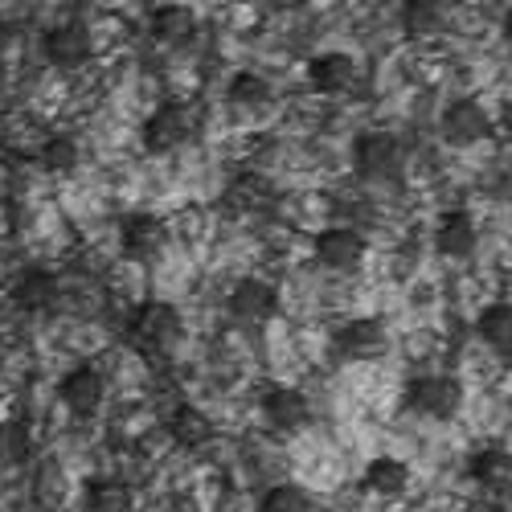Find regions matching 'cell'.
I'll list each match as a JSON object with an SVG mask.
<instances>
[{"label":"cell","instance_id":"cell-1","mask_svg":"<svg viewBox=\"0 0 512 512\" xmlns=\"http://www.w3.org/2000/svg\"><path fill=\"white\" fill-rule=\"evenodd\" d=\"M181 332H185L181 312L173 304H160V300H148L127 316V340H132V349L144 353L148 361H164L181 340Z\"/></svg>","mask_w":512,"mask_h":512},{"label":"cell","instance_id":"cell-2","mask_svg":"<svg viewBox=\"0 0 512 512\" xmlns=\"http://www.w3.org/2000/svg\"><path fill=\"white\" fill-rule=\"evenodd\" d=\"M353 168L361 181H394L406 168V148L390 132H365L353 140Z\"/></svg>","mask_w":512,"mask_h":512},{"label":"cell","instance_id":"cell-3","mask_svg":"<svg viewBox=\"0 0 512 512\" xmlns=\"http://www.w3.org/2000/svg\"><path fill=\"white\" fill-rule=\"evenodd\" d=\"M406 406L422 418H435V422H451L463 406V386L447 373H426L414 377L406 386Z\"/></svg>","mask_w":512,"mask_h":512},{"label":"cell","instance_id":"cell-4","mask_svg":"<svg viewBox=\"0 0 512 512\" xmlns=\"http://www.w3.org/2000/svg\"><path fill=\"white\" fill-rule=\"evenodd\" d=\"M193 132H197L193 107H189V103H164V107H156V111L144 119V132H140V136H144V148H148L152 156H160V152H173V148L189 144Z\"/></svg>","mask_w":512,"mask_h":512},{"label":"cell","instance_id":"cell-5","mask_svg":"<svg viewBox=\"0 0 512 512\" xmlns=\"http://www.w3.org/2000/svg\"><path fill=\"white\" fill-rule=\"evenodd\" d=\"M119 246H123V259L132 263H156L160 254L168 250V226L160 213H132L119 230Z\"/></svg>","mask_w":512,"mask_h":512},{"label":"cell","instance_id":"cell-6","mask_svg":"<svg viewBox=\"0 0 512 512\" xmlns=\"http://www.w3.org/2000/svg\"><path fill=\"white\" fill-rule=\"evenodd\" d=\"M332 345L345 361H373L390 349V332L377 316H357V320H345L336 328Z\"/></svg>","mask_w":512,"mask_h":512},{"label":"cell","instance_id":"cell-7","mask_svg":"<svg viewBox=\"0 0 512 512\" xmlns=\"http://www.w3.org/2000/svg\"><path fill=\"white\" fill-rule=\"evenodd\" d=\"M58 398H62V406H66L70 414L91 418V414L103 406V398H107V381H103V373H99L95 365H74V369L58 381Z\"/></svg>","mask_w":512,"mask_h":512},{"label":"cell","instance_id":"cell-8","mask_svg":"<svg viewBox=\"0 0 512 512\" xmlns=\"http://www.w3.org/2000/svg\"><path fill=\"white\" fill-rule=\"evenodd\" d=\"M279 312V291L267 279H238L230 287V316L238 324H267Z\"/></svg>","mask_w":512,"mask_h":512},{"label":"cell","instance_id":"cell-9","mask_svg":"<svg viewBox=\"0 0 512 512\" xmlns=\"http://www.w3.org/2000/svg\"><path fill=\"white\" fill-rule=\"evenodd\" d=\"M91 54H95V37H91V29L82 25V21H66V25H58V29L46 33V58L58 70L87 66Z\"/></svg>","mask_w":512,"mask_h":512},{"label":"cell","instance_id":"cell-10","mask_svg":"<svg viewBox=\"0 0 512 512\" xmlns=\"http://www.w3.org/2000/svg\"><path fill=\"white\" fill-rule=\"evenodd\" d=\"M443 136H447L451 144H459V148H472V144L488 140V136H492V115H488V107L476 103V99L451 103V107L443 111Z\"/></svg>","mask_w":512,"mask_h":512},{"label":"cell","instance_id":"cell-11","mask_svg":"<svg viewBox=\"0 0 512 512\" xmlns=\"http://www.w3.org/2000/svg\"><path fill=\"white\" fill-rule=\"evenodd\" d=\"M316 259L328 271H357L361 259H365V238L349 226H332L316 238Z\"/></svg>","mask_w":512,"mask_h":512},{"label":"cell","instance_id":"cell-12","mask_svg":"<svg viewBox=\"0 0 512 512\" xmlns=\"http://www.w3.org/2000/svg\"><path fill=\"white\" fill-rule=\"evenodd\" d=\"M263 418L275 426V431L283 435H295V431H304V426L312 422V406L300 390H287V386H275L263 394Z\"/></svg>","mask_w":512,"mask_h":512},{"label":"cell","instance_id":"cell-13","mask_svg":"<svg viewBox=\"0 0 512 512\" xmlns=\"http://www.w3.org/2000/svg\"><path fill=\"white\" fill-rule=\"evenodd\" d=\"M308 82L316 95H349L357 87V62L349 54H320L308 66Z\"/></svg>","mask_w":512,"mask_h":512},{"label":"cell","instance_id":"cell-14","mask_svg":"<svg viewBox=\"0 0 512 512\" xmlns=\"http://www.w3.org/2000/svg\"><path fill=\"white\" fill-rule=\"evenodd\" d=\"M58 295H62L58 275L54 271H41V267L21 271L17 283H13V304L25 308V312H50L58 304Z\"/></svg>","mask_w":512,"mask_h":512},{"label":"cell","instance_id":"cell-15","mask_svg":"<svg viewBox=\"0 0 512 512\" xmlns=\"http://www.w3.org/2000/svg\"><path fill=\"white\" fill-rule=\"evenodd\" d=\"M164 426H168V439H173L177 447H185V451H197V447H205L213 439L209 414L197 410V406H189V402H177L173 410H168Z\"/></svg>","mask_w":512,"mask_h":512},{"label":"cell","instance_id":"cell-16","mask_svg":"<svg viewBox=\"0 0 512 512\" xmlns=\"http://www.w3.org/2000/svg\"><path fill=\"white\" fill-rule=\"evenodd\" d=\"M476 238H480V230H476L467 209L443 213V222L435 230V246H439V254H447V259H467V254L476 250Z\"/></svg>","mask_w":512,"mask_h":512},{"label":"cell","instance_id":"cell-17","mask_svg":"<svg viewBox=\"0 0 512 512\" xmlns=\"http://www.w3.org/2000/svg\"><path fill=\"white\" fill-rule=\"evenodd\" d=\"M271 201V181L263 173H238L222 189V205L234 213H259Z\"/></svg>","mask_w":512,"mask_h":512},{"label":"cell","instance_id":"cell-18","mask_svg":"<svg viewBox=\"0 0 512 512\" xmlns=\"http://www.w3.org/2000/svg\"><path fill=\"white\" fill-rule=\"evenodd\" d=\"M480 340L500 357V361H512V304H492L480 312V324H476Z\"/></svg>","mask_w":512,"mask_h":512},{"label":"cell","instance_id":"cell-19","mask_svg":"<svg viewBox=\"0 0 512 512\" xmlns=\"http://www.w3.org/2000/svg\"><path fill=\"white\" fill-rule=\"evenodd\" d=\"M467 472H472L476 484L500 492V488L512 484V451H504V447H480L472 455V463H467Z\"/></svg>","mask_w":512,"mask_h":512},{"label":"cell","instance_id":"cell-20","mask_svg":"<svg viewBox=\"0 0 512 512\" xmlns=\"http://www.w3.org/2000/svg\"><path fill=\"white\" fill-rule=\"evenodd\" d=\"M193 29H197V17L185 5H160L152 13V37L164 41V46H185L193 37Z\"/></svg>","mask_w":512,"mask_h":512},{"label":"cell","instance_id":"cell-21","mask_svg":"<svg viewBox=\"0 0 512 512\" xmlns=\"http://www.w3.org/2000/svg\"><path fill=\"white\" fill-rule=\"evenodd\" d=\"M402 29L410 37H435L447 29V5L439 0H406L402 5Z\"/></svg>","mask_w":512,"mask_h":512},{"label":"cell","instance_id":"cell-22","mask_svg":"<svg viewBox=\"0 0 512 512\" xmlns=\"http://www.w3.org/2000/svg\"><path fill=\"white\" fill-rule=\"evenodd\" d=\"M406 484H410V472L398 459H373L361 476V488L373 496H398V492H406Z\"/></svg>","mask_w":512,"mask_h":512},{"label":"cell","instance_id":"cell-23","mask_svg":"<svg viewBox=\"0 0 512 512\" xmlns=\"http://www.w3.org/2000/svg\"><path fill=\"white\" fill-rule=\"evenodd\" d=\"M82 512H132V492L119 480H95L82 496Z\"/></svg>","mask_w":512,"mask_h":512},{"label":"cell","instance_id":"cell-24","mask_svg":"<svg viewBox=\"0 0 512 512\" xmlns=\"http://www.w3.org/2000/svg\"><path fill=\"white\" fill-rule=\"evenodd\" d=\"M226 99L234 107H263L271 99V82L263 74H254V70H238L230 78V87H226Z\"/></svg>","mask_w":512,"mask_h":512},{"label":"cell","instance_id":"cell-25","mask_svg":"<svg viewBox=\"0 0 512 512\" xmlns=\"http://www.w3.org/2000/svg\"><path fill=\"white\" fill-rule=\"evenodd\" d=\"M259 512H320V508H316V496L312 492L295 488V484H275V488L263 492Z\"/></svg>","mask_w":512,"mask_h":512},{"label":"cell","instance_id":"cell-26","mask_svg":"<svg viewBox=\"0 0 512 512\" xmlns=\"http://www.w3.org/2000/svg\"><path fill=\"white\" fill-rule=\"evenodd\" d=\"M33 451L25 422H0V467H21Z\"/></svg>","mask_w":512,"mask_h":512},{"label":"cell","instance_id":"cell-27","mask_svg":"<svg viewBox=\"0 0 512 512\" xmlns=\"http://www.w3.org/2000/svg\"><path fill=\"white\" fill-rule=\"evenodd\" d=\"M41 168L46 173H74L78 168V160H82V152H78V144L70 140V136H54V140H46L41 144Z\"/></svg>","mask_w":512,"mask_h":512},{"label":"cell","instance_id":"cell-28","mask_svg":"<svg viewBox=\"0 0 512 512\" xmlns=\"http://www.w3.org/2000/svg\"><path fill=\"white\" fill-rule=\"evenodd\" d=\"M62 488H66L62 467H58V463H41V472H37V480H33L37 500H58V496H62Z\"/></svg>","mask_w":512,"mask_h":512},{"label":"cell","instance_id":"cell-29","mask_svg":"<svg viewBox=\"0 0 512 512\" xmlns=\"http://www.w3.org/2000/svg\"><path fill=\"white\" fill-rule=\"evenodd\" d=\"M504 37H508V46H512V9H508V17H504Z\"/></svg>","mask_w":512,"mask_h":512},{"label":"cell","instance_id":"cell-30","mask_svg":"<svg viewBox=\"0 0 512 512\" xmlns=\"http://www.w3.org/2000/svg\"><path fill=\"white\" fill-rule=\"evenodd\" d=\"M504 123H508V127H512V103H508V107H504Z\"/></svg>","mask_w":512,"mask_h":512},{"label":"cell","instance_id":"cell-31","mask_svg":"<svg viewBox=\"0 0 512 512\" xmlns=\"http://www.w3.org/2000/svg\"><path fill=\"white\" fill-rule=\"evenodd\" d=\"M0 218H5V197H0Z\"/></svg>","mask_w":512,"mask_h":512}]
</instances>
